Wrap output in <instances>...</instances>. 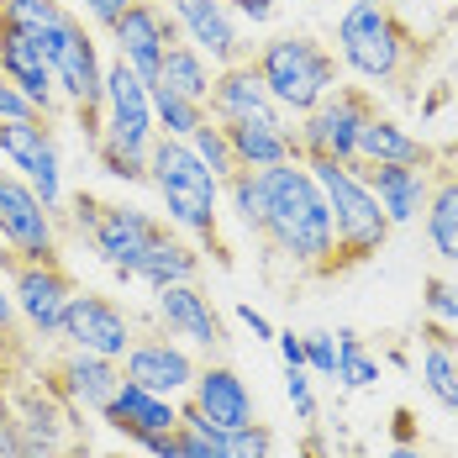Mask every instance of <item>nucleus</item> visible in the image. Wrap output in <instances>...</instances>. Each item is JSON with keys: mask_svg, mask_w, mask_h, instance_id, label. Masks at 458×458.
Here are the masks:
<instances>
[{"mask_svg": "<svg viewBox=\"0 0 458 458\" xmlns=\"http://www.w3.org/2000/svg\"><path fill=\"white\" fill-rule=\"evenodd\" d=\"M259 190H264V227H259V237H269L275 253H284L295 269L332 275V269H337L332 211H327V195H321V184L311 180L306 158L259 169Z\"/></svg>", "mask_w": 458, "mask_h": 458, "instance_id": "1", "label": "nucleus"}, {"mask_svg": "<svg viewBox=\"0 0 458 458\" xmlns=\"http://www.w3.org/2000/svg\"><path fill=\"white\" fill-rule=\"evenodd\" d=\"M148 184H153L158 200H164V222L180 227L184 237H195V242H206V248L227 264V248H222V232H216L222 180L190 153V142L158 132L153 148H148Z\"/></svg>", "mask_w": 458, "mask_h": 458, "instance_id": "2", "label": "nucleus"}, {"mask_svg": "<svg viewBox=\"0 0 458 458\" xmlns=\"http://www.w3.org/2000/svg\"><path fill=\"white\" fill-rule=\"evenodd\" d=\"M337 58L369 85H401L421 64V43L385 0H348L337 16Z\"/></svg>", "mask_w": 458, "mask_h": 458, "instance_id": "3", "label": "nucleus"}, {"mask_svg": "<svg viewBox=\"0 0 458 458\" xmlns=\"http://www.w3.org/2000/svg\"><path fill=\"white\" fill-rule=\"evenodd\" d=\"M311 180L327 195V211H332V237H337V269L348 264H369L385 242H390V216L379 211L374 190L364 184V174L353 164H337V158H306Z\"/></svg>", "mask_w": 458, "mask_h": 458, "instance_id": "4", "label": "nucleus"}, {"mask_svg": "<svg viewBox=\"0 0 458 458\" xmlns=\"http://www.w3.org/2000/svg\"><path fill=\"white\" fill-rule=\"evenodd\" d=\"M253 69L264 80V90L284 116H306L311 106H321L327 95L343 85V69H337V53H327L317 38L306 32H284L253 53Z\"/></svg>", "mask_w": 458, "mask_h": 458, "instance_id": "5", "label": "nucleus"}, {"mask_svg": "<svg viewBox=\"0 0 458 458\" xmlns=\"http://www.w3.org/2000/svg\"><path fill=\"white\" fill-rule=\"evenodd\" d=\"M43 53H47V69H53V85H58V100L74 111L85 142H95L100 138V106H106V64H100L95 32L69 11L43 38Z\"/></svg>", "mask_w": 458, "mask_h": 458, "instance_id": "6", "label": "nucleus"}, {"mask_svg": "<svg viewBox=\"0 0 458 458\" xmlns=\"http://www.w3.org/2000/svg\"><path fill=\"white\" fill-rule=\"evenodd\" d=\"M164 232H169V222L153 216V211H142V206H132V200H95V216H90V227H85V237H90V248L100 253V264L111 275L132 279L138 264L148 259V248Z\"/></svg>", "mask_w": 458, "mask_h": 458, "instance_id": "7", "label": "nucleus"}, {"mask_svg": "<svg viewBox=\"0 0 458 458\" xmlns=\"http://www.w3.org/2000/svg\"><path fill=\"white\" fill-rule=\"evenodd\" d=\"M0 158L38 190V200H43L53 216L69 206V195H64V158H58V138H53V122L47 116L0 122Z\"/></svg>", "mask_w": 458, "mask_h": 458, "instance_id": "8", "label": "nucleus"}, {"mask_svg": "<svg viewBox=\"0 0 458 458\" xmlns=\"http://www.w3.org/2000/svg\"><path fill=\"white\" fill-rule=\"evenodd\" d=\"M369 116H374L369 90H359V85H337L321 106H311V111L301 116V127H295L301 158H337V164H353L359 132H364Z\"/></svg>", "mask_w": 458, "mask_h": 458, "instance_id": "9", "label": "nucleus"}, {"mask_svg": "<svg viewBox=\"0 0 458 458\" xmlns=\"http://www.w3.org/2000/svg\"><path fill=\"white\" fill-rule=\"evenodd\" d=\"M0 242L21 264H53L58 259V216L38 200V190L16 169H0Z\"/></svg>", "mask_w": 458, "mask_h": 458, "instance_id": "10", "label": "nucleus"}, {"mask_svg": "<svg viewBox=\"0 0 458 458\" xmlns=\"http://www.w3.org/2000/svg\"><path fill=\"white\" fill-rule=\"evenodd\" d=\"M100 138L127 148V153H142L158 138V122H153V95H148V80L138 69H127L122 58L106 64V106H100Z\"/></svg>", "mask_w": 458, "mask_h": 458, "instance_id": "11", "label": "nucleus"}, {"mask_svg": "<svg viewBox=\"0 0 458 458\" xmlns=\"http://www.w3.org/2000/svg\"><path fill=\"white\" fill-rule=\"evenodd\" d=\"M69 348L80 353H100V359H127V348L138 343V327L127 317V306H116L111 295H95V290H74L69 311H64V332H58Z\"/></svg>", "mask_w": 458, "mask_h": 458, "instance_id": "12", "label": "nucleus"}, {"mask_svg": "<svg viewBox=\"0 0 458 458\" xmlns=\"http://www.w3.org/2000/svg\"><path fill=\"white\" fill-rule=\"evenodd\" d=\"M11 301H16V317L27 321L38 337H58L64 332V311L74 301V279H69V269L58 259L53 264L11 259Z\"/></svg>", "mask_w": 458, "mask_h": 458, "instance_id": "13", "label": "nucleus"}, {"mask_svg": "<svg viewBox=\"0 0 458 458\" xmlns=\"http://www.w3.org/2000/svg\"><path fill=\"white\" fill-rule=\"evenodd\" d=\"M158 5L174 16V27H180L184 43L200 47L216 69H227V64H242V58H248L242 16L232 11L227 0H158Z\"/></svg>", "mask_w": 458, "mask_h": 458, "instance_id": "14", "label": "nucleus"}, {"mask_svg": "<svg viewBox=\"0 0 458 458\" xmlns=\"http://www.w3.org/2000/svg\"><path fill=\"white\" fill-rule=\"evenodd\" d=\"M174 43H184V38H180V27H174V16H169L158 0H132V5L122 11V21L111 27V47H116V58H122L127 69H138L148 85H153L164 53H169Z\"/></svg>", "mask_w": 458, "mask_h": 458, "instance_id": "15", "label": "nucleus"}, {"mask_svg": "<svg viewBox=\"0 0 458 458\" xmlns=\"http://www.w3.org/2000/svg\"><path fill=\"white\" fill-rule=\"evenodd\" d=\"M195 359H190V348L174 343L169 332H158V337H138L132 348H127V359H122V379H132L142 390H153V395H190V385H195Z\"/></svg>", "mask_w": 458, "mask_h": 458, "instance_id": "16", "label": "nucleus"}, {"mask_svg": "<svg viewBox=\"0 0 458 458\" xmlns=\"http://www.w3.org/2000/svg\"><path fill=\"white\" fill-rule=\"evenodd\" d=\"M153 317H158V327H164L169 337H180V343L200 348V353H216V348L227 343L216 306L206 301V290H200L195 279H190V284H164V290H153Z\"/></svg>", "mask_w": 458, "mask_h": 458, "instance_id": "17", "label": "nucleus"}, {"mask_svg": "<svg viewBox=\"0 0 458 458\" xmlns=\"http://www.w3.org/2000/svg\"><path fill=\"white\" fill-rule=\"evenodd\" d=\"M190 406L206 416L216 432H237V427H253V390L242 385V374L232 364H200L195 369V385H190Z\"/></svg>", "mask_w": 458, "mask_h": 458, "instance_id": "18", "label": "nucleus"}, {"mask_svg": "<svg viewBox=\"0 0 458 458\" xmlns=\"http://www.w3.org/2000/svg\"><path fill=\"white\" fill-rule=\"evenodd\" d=\"M0 74L38 106V116H58V85H53V69H47V53L32 32H16V27H0Z\"/></svg>", "mask_w": 458, "mask_h": 458, "instance_id": "19", "label": "nucleus"}, {"mask_svg": "<svg viewBox=\"0 0 458 458\" xmlns=\"http://www.w3.org/2000/svg\"><path fill=\"white\" fill-rule=\"evenodd\" d=\"M206 116L211 122H253V116H284L269 90H264V80H259V69H253V58H242V64H227V69H216V80H211V95H206Z\"/></svg>", "mask_w": 458, "mask_h": 458, "instance_id": "20", "label": "nucleus"}, {"mask_svg": "<svg viewBox=\"0 0 458 458\" xmlns=\"http://www.w3.org/2000/svg\"><path fill=\"white\" fill-rule=\"evenodd\" d=\"M100 421H106L111 432H122L127 443H138L148 432H174V427H180V401H174V395H153V390H142L132 379H122L116 395L106 401Z\"/></svg>", "mask_w": 458, "mask_h": 458, "instance_id": "21", "label": "nucleus"}, {"mask_svg": "<svg viewBox=\"0 0 458 458\" xmlns=\"http://www.w3.org/2000/svg\"><path fill=\"white\" fill-rule=\"evenodd\" d=\"M364 184L374 190L379 211L390 216V227H406L427 211L432 200V174L437 169H421V164H374V169H359Z\"/></svg>", "mask_w": 458, "mask_h": 458, "instance_id": "22", "label": "nucleus"}, {"mask_svg": "<svg viewBox=\"0 0 458 458\" xmlns=\"http://www.w3.org/2000/svg\"><path fill=\"white\" fill-rule=\"evenodd\" d=\"M53 390L69 401V406H80V411H106V401L116 395V385H122V364L116 359H100V353H80V348H69L58 369H53Z\"/></svg>", "mask_w": 458, "mask_h": 458, "instance_id": "23", "label": "nucleus"}, {"mask_svg": "<svg viewBox=\"0 0 458 458\" xmlns=\"http://www.w3.org/2000/svg\"><path fill=\"white\" fill-rule=\"evenodd\" d=\"M227 142L237 169H275L301 158V138L290 116H253V122H227Z\"/></svg>", "mask_w": 458, "mask_h": 458, "instance_id": "24", "label": "nucleus"}, {"mask_svg": "<svg viewBox=\"0 0 458 458\" xmlns=\"http://www.w3.org/2000/svg\"><path fill=\"white\" fill-rule=\"evenodd\" d=\"M374 164H421V169H432L437 153L416 138L411 127H401L395 116H379V111H374L364 122V132H359L353 169H374Z\"/></svg>", "mask_w": 458, "mask_h": 458, "instance_id": "25", "label": "nucleus"}, {"mask_svg": "<svg viewBox=\"0 0 458 458\" xmlns=\"http://www.w3.org/2000/svg\"><path fill=\"white\" fill-rule=\"evenodd\" d=\"M11 411H16V427H21L27 448H43V454L74 448V427H69V411H64L58 390H21L11 401Z\"/></svg>", "mask_w": 458, "mask_h": 458, "instance_id": "26", "label": "nucleus"}, {"mask_svg": "<svg viewBox=\"0 0 458 458\" xmlns=\"http://www.w3.org/2000/svg\"><path fill=\"white\" fill-rule=\"evenodd\" d=\"M200 275V253L184 242V237H174V232H164L153 248H148V259L138 264V284H148V290H164V284H190V279Z\"/></svg>", "mask_w": 458, "mask_h": 458, "instance_id": "27", "label": "nucleus"}, {"mask_svg": "<svg viewBox=\"0 0 458 458\" xmlns=\"http://www.w3.org/2000/svg\"><path fill=\"white\" fill-rule=\"evenodd\" d=\"M427 242L437 259L458 264V169L432 174V200H427Z\"/></svg>", "mask_w": 458, "mask_h": 458, "instance_id": "28", "label": "nucleus"}, {"mask_svg": "<svg viewBox=\"0 0 458 458\" xmlns=\"http://www.w3.org/2000/svg\"><path fill=\"white\" fill-rule=\"evenodd\" d=\"M211 80H216V64H211L200 47H190V43L169 47L164 64H158V74H153V85H169L174 95L200 100V106H206V95H211Z\"/></svg>", "mask_w": 458, "mask_h": 458, "instance_id": "29", "label": "nucleus"}, {"mask_svg": "<svg viewBox=\"0 0 458 458\" xmlns=\"http://www.w3.org/2000/svg\"><path fill=\"white\" fill-rule=\"evenodd\" d=\"M421 385L427 395L443 406V411H458V353H454V337L443 327L427 332V348H421Z\"/></svg>", "mask_w": 458, "mask_h": 458, "instance_id": "30", "label": "nucleus"}, {"mask_svg": "<svg viewBox=\"0 0 458 458\" xmlns=\"http://www.w3.org/2000/svg\"><path fill=\"white\" fill-rule=\"evenodd\" d=\"M148 95H153V122H158V132H164V138H180L184 142L200 122H206V106L174 95L169 85H148Z\"/></svg>", "mask_w": 458, "mask_h": 458, "instance_id": "31", "label": "nucleus"}, {"mask_svg": "<svg viewBox=\"0 0 458 458\" xmlns=\"http://www.w3.org/2000/svg\"><path fill=\"white\" fill-rule=\"evenodd\" d=\"M64 16H69V5H64V0H0V27L32 32L38 43H43Z\"/></svg>", "mask_w": 458, "mask_h": 458, "instance_id": "32", "label": "nucleus"}, {"mask_svg": "<svg viewBox=\"0 0 458 458\" xmlns=\"http://www.w3.org/2000/svg\"><path fill=\"white\" fill-rule=\"evenodd\" d=\"M337 379L348 385V390H369V385H379V359L364 348V337L359 332H337Z\"/></svg>", "mask_w": 458, "mask_h": 458, "instance_id": "33", "label": "nucleus"}, {"mask_svg": "<svg viewBox=\"0 0 458 458\" xmlns=\"http://www.w3.org/2000/svg\"><path fill=\"white\" fill-rule=\"evenodd\" d=\"M184 142H190V153H195V158H200V164H206L222 184L237 174V158H232V142H227V127H222V122H211V116H206V122H200Z\"/></svg>", "mask_w": 458, "mask_h": 458, "instance_id": "34", "label": "nucleus"}, {"mask_svg": "<svg viewBox=\"0 0 458 458\" xmlns=\"http://www.w3.org/2000/svg\"><path fill=\"white\" fill-rule=\"evenodd\" d=\"M180 458H232L222 432L195 411L190 401H180Z\"/></svg>", "mask_w": 458, "mask_h": 458, "instance_id": "35", "label": "nucleus"}, {"mask_svg": "<svg viewBox=\"0 0 458 458\" xmlns=\"http://www.w3.org/2000/svg\"><path fill=\"white\" fill-rule=\"evenodd\" d=\"M222 195L232 200V211H237V222L248 232L264 227V190H259V169H237L227 184H222Z\"/></svg>", "mask_w": 458, "mask_h": 458, "instance_id": "36", "label": "nucleus"}, {"mask_svg": "<svg viewBox=\"0 0 458 458\" xmlns=\"http://www.w3.org/2000/svg\"><path fill=\"white\" fill-rule=\"evenodd\" d=\"M90 153H95V164H100L111 180H122V184H148V158H142V153H127V148H116V142H106V138H95Z\"/></svg>", "mask_w": 458, "mask_h": 458, "instance_id": "37", "label": "nucleus"}, {"mask_svg": "<svg viewBox=\"0 0 458 458\" xmlns=\"http://www.w3.org/2000/svg\"><path fill=\"white\" fill-rule=\"evenodd\" d=\"M222 443H227L232 458H275V432H269L264 421L237 427V432H222Z\"/></svg>", "mask_w": 458, "mask_h": 458, "instance_id": "38", "label": "nucleus"}, {"mask_svg": "<svg viewBox=\"0 0 458 458\" xmlns=\"http://www.w3.org/2000/svg\"><path fill=\"white\" fill-rule=\"evenodd\" d=\"M427 311H432V321H443V327H458V279H427Z\"/></svg>", "mask_w": 458, "mask_h": 458, "instance_id": "39", "label": "nucleus"}, {"mask_svg": "<svg viewBox=\"0 0 458 458\" xmlns=\"http://www.w3.org/2000/svg\"><path fill=\"white\" fill-rule=\"evenodd\" d=\"M306 369L337 379V332H306Z\"/></svg>", "mask_w": 458, "mask_h": 458, "instance_id": "40", "label": "nucleus"}, {"mask_svg": "<svg viewBox=\"0 0 458 458\" xmlns=\"http://www.w3.org/2000/svg\"><path fill=\"white\" fill-rule=\"evenodd\" d=\"M284 395H290V406H295L301 421H317V395H311L306 369H284Z\"/></svg>", "mask_w": 458, "mask_h": 458, "instance_id": "41", "label": "nucleus"}, {"mask_svg": "<svg viewBox=\"0 0 458 458\" xmlns=\"http://www.w3.org/2000/svg\"><path fill=\"white\" fill-rule=\"evenodd\" d=\"M0 458H27V437H21V427H16L11 401H0Z\"/></svg>", "mask_w": 458, "mask_h": 458, "instance_id": "42", "label": "nucleus"}, {"mask_svg": "<svg viewBox=\"0 0 458 458\" xmlns=\"http://www.w3.org/2000/svg\"><path fill=\"white\" fill-rule=\"evenodd\" d=\"M132 448H138L142 458H180V427H174V432H148Z\"/></svg>", "mask_w": 458, "mask_h": 458, "instance_id": "43", "label": "nucleus"}, {"mask_svg": "<svg viewBox=\"0 0 458 458\" xmlns=\"http://www.w3.org/2000/svg\"><path fill=\"white\" fill-rule=\"evenodd\" d=\"M16 116H38V106L27 100V95L16 90L5 74H0V122H16Z\"/></svg>", "mask_w": 458, "mask_h": 458, "instance_id": "44", "label": "nucleus"}, {"mask_svg": "<svg viewBox=\"0 0 458 458\" xmlns=\"http://www.w3.org/2000/svg\"><path fill=\"white\" fill-rule=\"evenodd\" d=\"M237 321H242V327H248V332H253V343H275V321L264 317V311H259V306H248V301H242V306H237Z\"/></svg>", "mask_w": 458, "mask_h": 458, "instance_id": "45", "label": "nucleus"}, {"mask_svg": "<svg viewBox=\"0 0 458 458\" xmlns=\"http://www.w3.org/2000/svg\"><path fill=\"white\" fill-rule=\"evenodd\" d=\"M127 5H132V0H85V16H90L95 27H106V32H111V27L122 21V11H127Z\"/></svg>", "mask_w": 458, "mask_h": 458, "instance_id": "46", "label": "nucleus"}, {"mask_svg": "<svg viewBox=\"0 0 458 458\" xmlns=\"http://www.w3.org/2000/svg\"><path fill=\"white\" fill-rule=\"evenodd\" d=\"M275 348L284 369H306V337H295V332H275Z\"/></svg>", "mask_w": 458, "mask_h": 458, "instance_id": "47", "label": "nucleus"}, {"mask_svg": "<svg viewBox=\"0 0 458 458\" xmlns=\"http://www.w3.org/2000/svg\"><path fill=\"white\" fill-rule=\"evenodd\" d=\"M232 11L242 16V21H253V27H264V21H275V0H227Z\"/></svg>", "mask_w": 458, "mask_h": 458, "instance_id": "48", "label": "nucleus"}, {"mask_svg": "<svg viewBox=\"0 0 458 458\" xmlns=\"http://www.w3.org/2000/svg\"><path fill=\"white\" fill-rule=\"evenodd\" d=\"M16 332V301H11V290L0 284V337H11Z\"/></svg>", "mask_w": 458, "mask_h": 458, "instance_id": "49", "label": "nucleus"}, {"mask_svg": "<svg viewBox=\"0 0 458 458\" xmlns=\"http://www.w3.org/2000/svg\"><path fill=\"white\" fill-rule=\"evenodd\" d=\"M301 458H327V454H321V437H306V448H301Z\"/></svg>", "mask_w": 458, "mask_h": 458, "instance_id": "50", "label": "nucleus"}, {"mask_svg": "<svg viewBox=\"0 0 458 458\" xmlns=\"http://www.w3.org/2000/svg\"><path fill=\"white\" fill-rule=\"evenodd\" d=\"M390 458H427V454H421V448H411V443H401V448H395Z\"/></svg>", "mask_w": 458, "mask_h": 458, "instance_id": "51", "label": "nucleus"}, {"mask_svg": "<svg viewBox=\"0 0 458 458\" xmlns=\"http://www.w3.org/2000/svg\"><path fill=\"white\" fill-rule=\"evenodd\" d=\"M111 458H138V454H111Z\"/></svg>", "mask_w": 458, "mask_h": 458, "instance_id": "52", "label": "nucleus"}, {"mask_svg": "<svg viewBox=\"0 0 458 458\" xmlns=\"http://www.w3.org/2000/svg\"><path fill=\"white\" fill-rule=\"evenodd\" d=\"M454 158H458V153H454Z\"/></svg>", "mask_w": 458, "mask_h": 458, "instance_id": "53", "label": "nucleus"}]
</instances>
